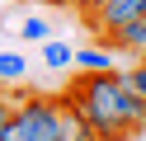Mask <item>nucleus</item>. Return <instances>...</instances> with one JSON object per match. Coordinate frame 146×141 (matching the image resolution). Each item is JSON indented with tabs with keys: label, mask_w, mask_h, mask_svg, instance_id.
<instances>
[{
	"label": "nucleus",
	"mask_w": 146,
	"mask_h": 141,
	"mask_svg": "<svg viewBox=\"0 0 146 141\" xmlns=\"http://www.w3.org/2000/svg\"><path fill=\"white\" fill-rule=\"evenodd\" d=\"M61 99L94 127L99 141H132L146 132V99L123 80V71H80Z\"/></svg>",
	"instance_id": "nucleus-1"
},
{
	"label": "nucleus",
	"mask_w": 146,
	"mask_h": 141,
	"mask_svg": "<svg viewBox=\"0 0 146 141\" xmlns=\"http://www.w3.org/2000/svg\"><path fill=\"white\" fill-rule=\"evenodd\" d=\"M24 122H29L33 141H66V99H52V94H24L14 103Z\"/></svg>",
	"instance_id": "nucleus-2"
},
{
	"label": "nucleus",
	"mask_w": 146,
	"mask_h": 141,
	"mask_svg": "<svg viewBox=\"0 0 146 141\" xmlns=\"http://www.w3.org/2000/svg\"><path fill=\"white\" fill-rule=\"evenodd\" d=\"M141 14H146V0H104V5H94L90 14H80V19H85V28L94 38H108V33L127 28L132 19H141Z\"/></svg>",
	"instance_id": "nucleus-3"
},
{
	"label": "nucleus",
	"mask_w": 146,
	"mask_h": 141,
	"mask_svg": "<svg viewBox=\"0 0 146 141\" xmlns=\"http://www.w3.org/2000/svg\"><path fill=\"white\" fill-rule=\"evenodd\" d=\"M104 47H113V52H127V56H141L146 52V14L141 19H132L127 28H118V33H108V38H99Z\"/></svg>",
	"instance_id": "nucleus-4"
},
{
	"label": "nucleus",
	"mask_w": 146,
	"mask_h": 141,
	"mask_svg": "<svg viewBox=\"0 0 146 141\" xmlns=\"http://www.w3.org/2000/svg\"><path fill=\"white\" fill-rule=\"evenodd\" d=\"M76 66L80 71H113V47H80Z\"/></svg>",
	"instance_id": "nucleus-5"
},
{
	"label": "nucleus",
	"mask_w": 146,
	"mask_h": 141,
	"mask_svg": "<svg viewBox=\"0 0 146 141\" xmlns=\"http://www.w3.org/2000/svg\"><path fill=\"white\" fill-rule=\"evenodd\" d=\"M42 61H47L52 71H61V66H71V61H76V47H66V42H52V38H47V42H42Z\"/></svg>",
	"instance_id": "nucleus-6"
},
{
	"label": "nucleus",
	"mask_w": 146,
	"mask_h": 141,
	"mask_svg": "<svg viewBox=\"0 0 146 141\" xmlns=\"http://www.w3.org/2000/svg\"><path fill=\"white\" fill-rule=\"evenodd\" d=\"M66 141H99V136H94V127H90V122L80 118L71 103H66Z\"/></svg>",
	"instance_id": "nucleus-7"
},
{
	"label": "nucleus",
	"mask_w": 146,
	"mask_h": 141,
	"mask_svg": "<svg viewBox=\"0 0 146 141\" xmlns=\"http://www.w3.org/2000/svg\"><path fill=\"white\" fill-rule=\"evenodd\" d=\"M24 71H29V61H24V52H0V80H24Z\"/></svg>",
	"instance_id": "nucleus-8"
},
{
	"label": "nucleus",
	"mask_w": 146,
	"mask_h": 141,
	"mask_svg": "<svg viewBox=\"0 0 146 141\" xmlns=\"http://www.w3.org/2000/svg\"><path fill=\"white\" fill-rule=\"evenodd\" d=\"M19 33H24V42H47V38H52V28H47V19H24V28H19Z\"/></svg>",
	"instance_id": "nucleus-9"
},
{
	"label": "nucleus",
	"mask_w": 146,
	"mask_h": 141,
	"mask_svg": "<svg viewBox=\"0 0 146 141\" xmlns=\"http://www.w3.org/2000/svg\"><path fill=\"white\" fill-rule=\"evenodd\" d=\"M0 141H33V132H29V122L14 113V118L5 122V132H0Z\"/></svg>",
	"instance_id": "nucleus-10"
},
{
	"label": "nucleus",
	"mask_w": 146,
	"mask_h": 141,
	"mask_svg": "<svg viewBox=\"0 0 146 141\" xmlns=\"http://www.w3.org/2000/svg\"><path fill=\"white\" fill-rule=\"evenodd\" d=\"M123 80H127V85H132V89H137V94H141V99H146V61H137V66H127V71H123Z\"/></svg>",
	"instance_id": "nucleus-11"
},
{
	"label": "nucleus",
	"mask_w": 146,
	"mask_h": 141,
	"mask_svg": "<svg viewBox=\"0 0 146 141\" xmlns=\"http://www.w3.org/2000/svg\"><path fill=\"white\" fill-rule=\"evenodd\" d=\"M14 118V99H5V94H0V132H5V122Z\"/></svg>",
	"instance_id": "nucleus-12"
},
{
	"label": "nucleus",
	"mask_w": 146,
	"mask_h": 141,
	"mask_svg": "<svg viewBox=\"0 0 146 141\" xmlns=\"http://www.w3.org/2000/svg\"><path fill=\"white\" fill-rule=\"evenodd\" d=\"M94 5H99V0H71V9H76V14H90Z\"/></svg>",
	"instance_id": "nucleus-13"
},
{
	"label": "nucleus",
	"mask_w": 146,
	"mask_h": 141,
	"mask_svg": "<svg viewBox=\"0 0 146 141\" xmlns=\"http://www.w3.org/2000/svg\"><path fill=\"white\" fill-rule=\"evenodd\" d=\"M47 5H57V9H71V0H47Z\"/></svg>",
	"instance_id": "nucleus-14"
},
{
	"label": "nucleus",
	"mask_w": 146,
	"mask_h": 141,
	"mask_svg": "<svg viewBox=\"0 0 146 141\" xmlns=\"http://www.w3.org/2000/svg\"><path fill=\"white\" fill-rule=\"evenodd\" d=\"M137 61H146V52H141V56H137Z\"/></svg>",
	"instance_id": "nucleus-15"
}]
</instances>
